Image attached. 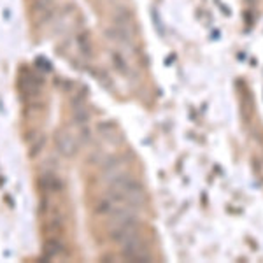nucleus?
I'll return each mask as SVG.
<instances>
[{
    "label": "nucleus",
    "mask_w": 263,
    "mask_h": 263,
    "mask_svg": "<svg viewBox=\"0 0 263 263\" xmlns=\"http://www.w3.org/2000/svg\"><path fill=\"white\" fill-rule=\"evenodd\" d=\"M42 146H44V137H41V141H39V137H37L35 144H32V151H30V156H32V158L37 155V153L41 151V147H42Z\"/></svg>",
    "instance_id": "nucleus-4"
},
{
    "label": "nucleus",
    "mask_w": 263,
    "mask_h": 263,
    "mask_svg": "<svg viewBox=\"0 0 263 263\" xmlns=\"http://www.w3.org/2000/svg\"><path fill=\"white\" fill-rule=\"evenodd\" d=\"M37 186L42 190V193L51 195V193H60L63 190V182L57 174L48 172V174H42L37 181Z\"/></svg>",
    "instance_id": "nucleus-1"
},
{
    "label": "nucleus",
    "mask_w": 263,
    "mask_h": 263,
    "mask_svg": "<svg viewBox=\"0 0 263 263\" xmlns=\"http://www.w3.org/2000/svg\"><path fill=\"white\" fill-rule=\"evenodd\" d=\"M65 256V246L58 237H49L44 244V253H42V260H58V258Z\"/></svg>",
    "instance_id": "nucleus-2"
},
{
    "label": "nucleus",
    "mask_w": 263,
    "mask_h": 263,
    "mask_svg": "<svg viewBox=\"0 0 263 263\" xmlns=\"http://www.w3.org/2000/svg\"><path fill=\"white\" fill-rule=\"evenodd\" d=\"M54 142H57V149L63 156H74L78 153V142L70 134H58Z\"/></svg>",
    "instance_id": "nucleus-3"
}]
</instances>
